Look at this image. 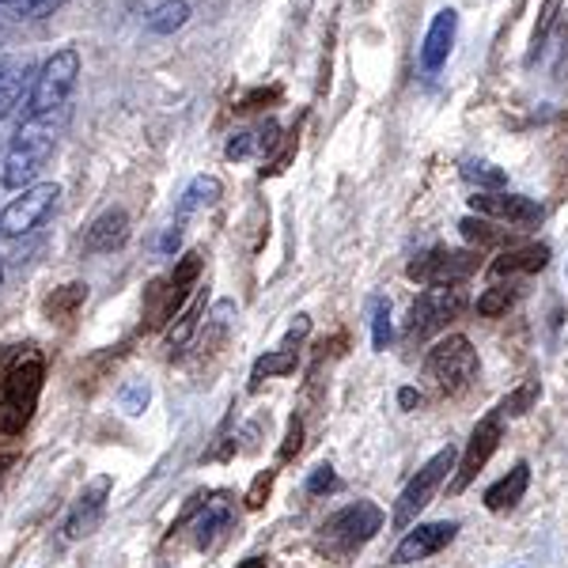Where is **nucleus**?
Listing matches in <instances>:
<instances>
[{
    "label": "nucleus",
    "mask_w": 568,
    "mask_h": 568,
    "mask_svg": "<svg viewBox=\"0 0 568 568\" xmlns=\"http://www.w3.org/2000/svg\"><path fill=\"white\" fill-rule=\"evenodd\" d=\"M42 379L45 361L34 345H27V349L12 356V364L4 368V379H0V436H20L31 425L42 398Z\"/></svg>",
    "instance_id": "nucleus-1"
},
{
    "label": "nucleus",
    "mask_w": 568,
    "mask_h": 568,
    "mask_svg": "<svg viewBox=\"0 0 568 568\" xmlns=\"http://www.w3.org/2000/svg\"><path fill=\"white\" fill-rule=\"evenodd\" d=\"M77 84H80V50L77 45H61L34 72L31 91H27V103H23V122H53L58 114H65Z\"/></svg>",
    "instance_id": "nucleus-2"
},
{
    "label": "nucleus",
    "mask_w": 568,
    "mask_h": 568,
    "mask_svg": "<svg viewBox=\"0 0 568 568\" xmlns=\"http://www.w3.org/2000/svg\"><path fill=\"white\" fill-rule=\"evenodd\" d=\"M53 149H58V136H53V122H23L20 133L12 136L4 152V163H0V182L8 190H31L34 179L42 175V168L53 160Z\"/></svg>",
    "instance_id": "nucleus-3"
},
{
    "label": "nucleus",
    "mask_w": 568,
    "mask_h": 568,
    "mask_svg": "<svg viewBox=\"0 0 568 568\" xmlns=\"http://www.w3.org/2000/svg\"><path fill=\"white\" fill-rule=\"evenodd\" d=\"M478 375V349L466 337H444L425 356V379L439 394H463Z\"/></svg>",
    "instance_id": "nucleus-4"
},
{
    "label": "nucleus",
    "mask_w": 568,
    "mask_h": 568,
    "mask_svg": "<svg viewBox=\"0 0 568 568\" xmlns=\"http://www.w3.org/2000/svg\"><path fill=\"white\" fill-rule=\"evenodd\" d=\"M459 466V452L455 447H444V452H436L433 459H428L425 466L417 470V478L402 489V497H398V504H394V519L390 524L398 527V530H409L417 524V516L420 511L433 504V497H436V489L444 485V478L447 474Z\"/></svg>",
    "instance_id": "nucleus-5"
},
{
    "label": "nucleus",
    "mask_w": 568,
    "mask_h": 568,
    "mask_svg": "<svg viewBox=\"0 0 568 568\" xmlns=\"http://www.w3.org/2000/svg\"><path fill=\"white\" fill-rule=\"evenodd\" d=\"M379 530H383L379 504L356 500V504H345L342 511H334L323 524V546H329L334 554H353V549H361L364 542H372Z\"/></svg>",
    "instance_id": "nucleus-6"
},
{
    "label": "nucleus",
    "mask_w": 568,
    "mask_h": 568,
    "mask_svg": "<svg viewBox=\"0 0 568 568\" xmlns=\"http://www.w3.org/2000/svg\"><path fill=\"white\" fill-rule=\"evenodd\" d=\"M61 186L58 182H34L31 190H23L20 197H12L4 209H0V235L4 240H23L34 227L45 224V216L58 209Z\"/></svg>",
    "instance_id": "nucleus-7"
},
{
    "label": "nucleus",
    "mask_w": 568,
    "mask_h": 568,
    "mask_svg": "<svg viewBox=\"0 0 568 568\" xmlns=\"http://www.w3.org/2000/svg\"><path fill=\"white\" fill-rule=\"evenodd\" d=\"M478 265H481L478 251L436 246V251L417 254V258L406 265V277L417 284H428V288H452V284H463L466 277H474Z\"/></svg>",
    "instance_id": "nucleus-8"
},
{
    "label": "nucleus",
    "mask_w": 568,
    "mask_h": 568,
    "mask_svg": "<svg viewBox=\"0 0 568 568\" xmlns=\"http://www.w3.org/2000/svg\"><path fill=\"white\" fill-rule=\"evenodd\" d=\"M466 304H470V296H466V288H459V284H452V288L420 292L414 311H409L406 337L409 342H425V337H433L436 329H444L452 318H459L466 311Z\"/></svg>",
    "instance_id": "nucleus-9"
},
{
    "label": "nucleus",
    "mask_w": 568,
    "mask_h": 568,
    "mask_svg": "<svg viewBox=\"0 0 568 568\" xmlns=\"http://www.w3.org/2000/svg\"><path fill=\"white\" fill-rule=\"evenodd\" d=\"M197 277H201V254L197 251L182 254L175 273H171L168 281H160V284H152V288H149V300H144V304H149V323L152 326L171 323V318L182 311V304H186V296H190V288L197 284Z\"/></svg>",
    "instance_id": "nucleus-10"
},
{
    "label": "nucleus",
    "mask_w": 568,
    "mask_h": 568,
    "mask_svg": "<svg viewBox=\"0 0 568 568\" xmlns=\"http://www.w3.org/2000/svg\"><path fill=\"white\" fill-rule=\"evenodd\" d=\"M500 409H493V414H485L478 420V428L470 433V444H466V452L459 455V466H455V478H452V493H466V485H470L478 474L489 466V459L497 455L500 447Z\"/></svg>",
    "instance_id": "nucleus-11"
},
{
    "label": "nucleus",
    "mask_w": 568,
    "mask_h": 568,
    "mask_svg": "<svg viewBox=\"0 0 568 568\" xmlns=\"http://www.w3.org/2000/svg\"><path fill=\"white\" fill-rule=\"evenodd\" d=\"M470 209L485 220H504V224L519 227V232L542 224V205L524 194H474Z\"/></svg>",
    "instance_id": "nucleus-12"
},
{
    "label": "nucleus",
    "mask_w": 568,
    "mask_h": 568,
    "mask_svg": "<svg viewBox=\"0 0 568 568\" xmlns=\"http://www.w3.org/2000/svg\"><path fill=\"white\" fill-rule=\"evenodd\" d=\"M455 535H459V524H452V519H444V524H417L414 530H406V538L398 542L390 561L394 565L425 561V557H433V554H439V549L452 546Z\"/></svg>",
    "instance_id": "nucleus-13"
},
{
    "label": "nucleus",
    "mask_w": 568,
    "mask_h": 568,
    "mask_svg": "<svg viewBox=\"0 0 568 568\" xmlns=\"http://www.w3.org/2000/svg\"><path fill=\"white\" fill-rule=\"evenodd\" d=\"M106 497H110V478H95L88 485L84 493L77 497V504H72V511H69V519H65V542H77V538H88V535H95L99 524H103V516H106Z\"/></svg>",
    "instance_id": "nucleus-14"
},
{
    "label": "nucleus",
    "mask_w": 568,
    "mask_h": 568,
    "mask_svg": "<svg viewBox=\"0 0 568 568\" xmlns=\"http://www.w3.org/2000/svg\"><path fill=\"white\" fill-rule=\"evenodd\" d=\"M455 34H459V12L455 8H444V12L433 16L428 23V34L420 42V69L425 72H439L452 58V45H455Z\"/></svg>",
    "instance_id": "nucleus-15"
},
{
    "label": "nucleus",
    "mask_w": 568,
    "mask_h": 568,
    "mask_svg": "<svg viewBox=\"0 0 568 568\" xmlns=\"http://www.w3.org/2000/svg\"><path fill=\"white\" fill-rule=\"evenodd\" d=\"M232 519H235L232 497H227V493H213V497L201 504V511H197V519H194V542H197V549H213L220 538L232 530Z\"/></svg>",
    "instance_id": "nucleus-16"
},
{
    "label": "nucleus",
    "mask_w": 568,
    "mask_h": 568,
    "mask_svg": "<svg viewBox=\"0 0 568 568\" xmlns=\"http://www.w3.org/2000/svg\"><path fill=\"white\" fill-rule=\"evenodd\" d=\"M125 240H130V213H125V209H106V213H99L91 220V227L84 232V251L114 254Z\"/></svg>",
    "instance_id": "nucleus-17"
},
{
    "label": "nucleus",
    "mask_w": 568,
    "mask_h": 568,
    "mask_svg": "<svg viewBox=\"0 0 568 568\" xmlns=\"http://www.w3.org/2000/svg\"><path fill=\"white\" fill-rule=\"evenodd\" d=\"M27 80H31V61L16 53H0V122L20 106Z\"/></svg>",
    "instance_id": "nucleus-18"
},
{
    "label": "nucleus",
    "mask_w": 568,
    "mask_h": 568,
    "mask_svg": "<svg viewBox=\"0 0 568 568\" xmlns=\"http://www.w3.org/2000/svg\"><path fill=\"white\" fill-rule=\"evenodd\" d=\"M549 265V246L527 243V246H508L500 251V258L489 265L493 277H516V273H538Z\"/></svg>",
    "instance_id": "nucleus-19"
},
{
    "label": "nucleus",
    "mask_w": 568,
    "mask_h": 568,
    "mask_svg": "<svg viewBox=\"0 0 568 568\" xmlns=\"http://www.w3.org/2000/svg\"><path fill=\"white\" fill-rule=\"evenodd\" d=\"M527 485H530V466L527 463H516L497 485H489V489H485V508H489V511L516 508V504L524 500Z\"/></svg>",
    "instance_id": "nucleus-20"
},
{
    "label": "nucleus",
    "mask_w": 568,
    "mask_h": 568,
    "mask_svg": "<svg viewBox=\"0 0 568 568\" xmlns=\"http://www.w3.org/2000/svg\"><path fill=\"white\" fill-rule=\"evenodd\" d=\"M220 197H224V182H220L216 175H197L186 190H182V197H179V224L186 216L201 213V209L216 205Z\"/></svg>",
    "instance_id": "nucleus-21"
},
{
    "label": "nucleus",
    "mask_w": 568,
    "mask_h": 568,
    "mask_svg": "<svg viewBox=\"0 0 568 568\" xmlns=\"http://www.w3.org/2000/svg\"><path fill=\"white\" fill-rule=\"evenodd\" d=\"M277 122H262V125H254V130H243V133H235L232 141H227V160H246V155H254V152H270V149H277Z\"/></svg>",
    "instance_id": "nucleus-22"
},
{
    "label": "nucleus",
    "mask_w": 568,
    "mask_h": 568,
    "mask_svg": "<svg viewBox=\"0 0 568 568\" xmlns=\"http://www.w3.org/2000/svg\"><path fill=\"white\" fill-rule=\"evenodd\" d=\"M561 12H565V0H542L535 31H530V45H527V69H535V61L546 53V42H549V34H554L557 20H561Z\"/></svg>",
    "instance_id": "nucleus-23"
},
{
    "label": "nucleus",
    "mask_w": 568,
    "mask_h": 568,
    "mask_svg": "<svg viewBox=\"0 0 568 568\" xmlns=\"http://www.w3.org/2000/svg\"><path fill=\"white\" fill-rule=\"evenodd\" d=\"M186 23H190V4H186V0H160V4L149 12V20H144V27H149L152 34H175Z\"/></svg>",
    "instance_id": "nucleus-24"
},
{
    "label": "nucleus",
    "mask_w": 568,
    "mask_h": 568,
    "mask_svg": "<svg viewBox=\"0 0 568 568\" xmlns=\"http://www.w3.org/2000/svg\"><path fill=\"white\" fill-rule=\"evenodd\" d=\"M201 315H205V296L197 292V296L179 311V323L168 329V349H182V345H186L190 337H194V329H197V323H201Z\"/></svg>",
    "instance_id": "nucleus-25"
},
{
    "label": "nucleus",
    "mask_w": 568,
    "mask_h": 568,
    "mask_svg": "<svg viewBox=\"0 0 568 568\" xmlns=\"http://www.w3.org/2000/svg\"><path fill=\"white\" fill-rule=\"evenodd\" d=\"M88 300V284H65V288H58L50 300H45V315H50V323L58 318V323H65V318L77 315V307Z\"/></svg>",
    "instance_id": "nucleus-26"
},
{
    "label": "nucleus",
    "mask_w": 568,
    "mask_h": 568,
    "mask_svg": "<svg viewBox=\"0 0 568 568\" xmlns=\"http://www.w3.org/2000/svg\"><path fill=\"white\" fill-rule=\"evenodd\" d=\"M296 349H288V345H281V349H273V353H265L254 361V383L251 387H258L262 379H270V375H288V372H296Z\"/></svg>",
    "instance_id": "nucleus-27"
},
{
    "label": "nucleus",
    "mask_w": 568,
    "mask_h": 568,
    "mask_svg": "<svg viewBox=\"0 0 568 568\" xmlns=\"http://www.w3.org/2000/svg\"><path fill=\"white\" fill-rule=\"evenodd\" d=\"M459 227H463V235L474 246H504V243H511V235L500 232V227L493 224V220H485V216H466Z\"/></svg>",
    "instance_id": "nucleus-28"
},
{
    "label": "nucleus",
    "mask_w": 568,
    "mask_h": 568,
    "mask_svg": "<svg viewBox=\"0 0 568 568\" xmlns=\"http://www.w3.org/2000/svg\"><path fill=\"white\" fill-rule=\"evenodd\" d=\"M65 0H0V12H8L12 20H45L53 16Z\"/></svg>",
    "instance_id": "nucleus-29"
},
{
    "label": "nucleus",
    "mask_w": 568,
    "mask_h": 568,
    "mask_svg": "<svg viewBox=\"0 0 568 568\" xmlns=\"http://www.w3.org/2000/svg\"><path fill=\"white\" fill-rule=\"evenodd\" d=\"M511 304H516V288H511V284H493V288H485L481 296H478V315L497 318Z\"/></svg>",
    "instance_id": "nucleus-30"
},
{
    "label": "nucleus",
    "mask_w": 568,
    "mask_h": 568,
    "mask_svg": "<svg viewBox=\"0 0 568 568\" xmlns=\"http://www.w3.org/2000/svg\"><path fill=\"white\" fill-rule=\"evenodd\" d=\"M538 394H542V387H538V379H527V383H519L516 390L508 394V398L500 402V414H508V417H524L530 406L538 402Z\"/></svg>",
    "instance_id": "nucleus-31"
},
{
    "label": "nucleus",
    "mask_w": 568,
    "mask_h": 568,
    "mask_svg": "<svg viewBox=\"0 0 568 568\" xmlns=\"http://www.w3.org/2000/svg\"><path fill=\"white\" fill-rule=\"evenodd\" d=\"M463 179L474 182V186H481V190H500L504 182H508V175H504L500 168H493V163H478V160L463 163Z\"/></svg>",
    "instance_id": "nucleus-32"
},
{
    "label": "nucleus",
    "mask_w": 568,
    "mask_h": 568,
    "mask_svg": "<svg viewBox=\"0 0 568 568\" xmlns=\"http://www.w3.org/2000/svg\"><path fill=\"white\" fill-rule=\"evenodd\" d=\"M390 342V304L383 296H372V345L387 349Z\"/></svg>",
    "instance_id": "nucleus-33"
},
{
    "label": "nucleus",
    "mask_w": 568,
    "mask_h": 568,
    "mask_svg": "<svg viewBox=\"0 0 568 568\" xmlns=\"http://www.w3.org/2000/svg\"><path fill=\"white\" fill-rule=\"evenodd\" d=\"M118 398H122V409L130 417H136V414H144V406H149V398H152V387L144 379H133L130 387H122V394H118Z\"/></svg>",
    "instance_id": "nucleus-34"
},
{
    "label": "nucleus",
    "mask_w": 568,
    "mask_h": 568,
    "mask_svg": "<svg viewBox=\"0 0 568 568\" xmlns=\"http://www.w3.org/2000/svg\"><path fill=\"white\" fill-rule=\"evenodd\" d=\"M334 489H337L334 466H329V463L315 466V470H311V478H307V493H311V497H323V493H334Z\"/></svg>",
    "instance_id": "nucleus-35"
},
{
    "label": "nucleus",
    "mask_w": 568,
    "mask_h": 568,
    "mask_svg": "<svg viewBox=\"0 0 568 568\" xmlns=\"http://www.w3.org/2000/svg\"><path fill=\"white\" fill-rule=\"evenodd\" d=\"M270 485H273V470H262L258 478H254L251 493H246V508H262L265 497H270Z\"/></svg>",
    "instance_id": "nucleus-36"
},
{
    "label": "nucleus",
    "mask_w": 568,
    "mask_h": 568,
    "mask_svg": "<svg viewBox=\"0 0 568 568\" xmlns=\"http://www.w3.org/2000/svg\"><path fill=\"white\" fill-rule=\"evenodd\" d=\"M300 444H304V425H300V417H292L288 433H284V444H281V459H292V455L300 452Z\"/></svg>",
    "instance_id": "nucleus-37"
},
{
    "label": "nucleus",
    "mask_w": 568,
    "mask_h": 568,
    "mask_svg": "<svg viewBox=\"0 0 568 568\" xmlns=\"http://www.w3.org/2000/svg\"><path fill=\"white\" fill-rule=\"evenodd\" d=\"M179 243H182V224L175 220V224H171L168 232L160 235V243H155V251H160V254H175V251H179Z\"/></svg>",
    "instance_id": "nucleus-38"
},
{
    "label": "nucleus",
    "mask_w": 568,
    "mask_h": 568,
    "mask_svg": "<svg viewBox=\"0 0 568 568\" xmlns=\"http://www.w3.org/2000/svg\"><path fill=\"white\" fill-rule=\"evenodd\" d=\"M277 95H281L277 88H273V91H254L251 99H243V106H240V110H254V106H258V103H265V99H277Z\"/></svg>",
    "instance_id": "nucleus-39"
},
{
    "label": "nucleus",
    "mask_w": 568,
    "mask_h": 568,
    "mask_svg": "<svg viewBox=\"0 0 568 568\" xmlns=\"http://www.w3.org/2000/svg\"><path fill=\"white\" fill-rule=\"evenodd\" d=\"M398 402H402V406H406V409H417V406H420V402H425V398H420V390L406 387V390H398Z\"/></svg>",
    "instance_id": "nucleus-40"
},
{
    "label": "nucleus",
    "mask_w": 568,
    "mask_h": 568,
    "mask_svg": "<svg viewBox=\"0 0 568 568\" xmlns=\"http://www.w3.org/2000/svg\"><path fill=\"white\" fill-rule=\"evenodd\" d=\"M240 568H265V557H246Z\"/></svg>",
    "instance_id": "nucleus-41"
},
{
    "label": "nucleus",
    "mask_w": 568,
    "mask_h": 568,
    "mask_svg": "<svg viewBox=\"0 0 568 568\" xmlns=\"http://www.w3.org/2000/svg\"><path fill=\"white\" fill-rule=\"evenodd\" d=\"M8 463V455H0V466H4Z\"/></svg>",
    "instance_id": "nucleus-42"
},
{
    "label": "nucleus",
    "mask_w": 568,
    "mask_h": 568,
    "mask_svg": "<svg viewBox=\"0 0 568 568\" xmlns=\"http://www.w3.org/2000/svg\"><path fill=\"white\" fill-rule=\"evenodd\" d=\"M0 281H4V265H0Z\"/></svg>",
    "instance_id": "nucleus-43"
},
{
    "label": "nucleus",
    "mask_w": 568,
    "mask_h": 568,
    "mask_svg": "<svg viewBox=\"0 0 568 568\" xmlns=\"http://www.w3.org/2000/svg\"><path fill=\"white\" fill-rule=\"evenodd\" d=\"M565 281H568V270H565Z\"/></svg>",
    "instance_id": "nucleus-44"
}]
</instances>
